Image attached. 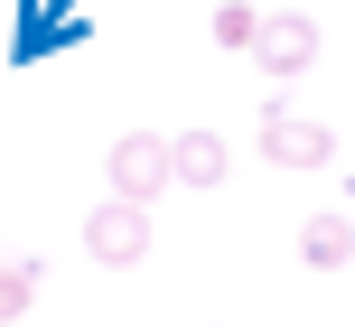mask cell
Returning <instances> with one entry per match:
<instances>
[{"label":"cell","instance_id":"obj_2","mask_svg":"<svg viewBox=\"0 0 355 327\" xmlns=\"http://www.w3.org/2000/svg\"><path fill=\"white\" fill-rule=\"evenodd\" d=\"M85 253L103 262V272H131V262L150 253V206H131V197H103L85 215Z\"/></svg>","mask_w":355,"mask_h":327},{"label":"cell","instance_id":"obj_7","mask_svg":"<svg viewBox=\"0 0 355 327\" xmlns=\"http://www.w3.org/2000/svg\"><path fill=\"white\" fill-rule=\"evenodd\" d=\"M252 37H262V10H252V0H225V10H215V47H243L252 56Z\"/></svg>","mask_w":355,"mask_h":327},{"label":"cell","instance_id":"obj_1","mask_svg":"<svg viewBox=\"0 0 355 327\" xmlns=\"http://www.w3.org/2000/svg\"><path fill=\"white\" fill-rule=\"evenodd\" d=\"M103 178H112V197L150 206V197H168V187H178V150L159 141V131H122V141L103 150Z\"/></svg>","mask_w":355,"mask_h":327},{"label":"cell","instance_id":"obj_5","mask_svg":"<svg viewBox=\"0 0 355 327\" xmlns=\"http://www.w3.org/2000/svg\"><path fill=\"white\" fill-rule=\"evenodd\" d=\"M300 262L309 272H346L355 262V215H309L300 224Z\"/></svg>","mask_w":355,"mask_h":327},{"label":"cell","instance_id":"obj_6","mask_svg":"<svg viewBox=\"0 0 355 327\" xmlns=\"http://www.w3.org/2000/svg\"><path fill=\"white\" fill-rule=\"evenodd\" d=\"M178 187H225V168H234V150L215 141V131H178Z\"/></svg>","mask_w":355,"mask_h":327},{"label":"cell","instance_id":"obj_3","mask_svg":"<svg viewBox=\"0 0 355 327\" xmlns=\"http://www.w3.org/2000/svg\"><path fill=\"white\" fill-rule=\"evenodd\" d=\"M252 66H262V75H281V85H290V75H309V66H318V19H309V10H262Z\"/></svg>","mask_w":355,"mask_h":327},{"label":"cell","instance_id":"obj_8","mask_svg":"<svg viewBox=\"0 0 355 327\" xmlns=\"http://www.w3.org/2000/svg\"><path fill=\"white\" fill-rule=\"evenodd\" d=\"M28 299H37V262H0V327L28 309Z\"/></svg>","mask_w":355,"mask_h":327},{"label":"cell","instance_id":"obj_4","mask_svg":"<svg viewBox=\"0 0 355 327\" xmlns=\"http://www.w3.org/2000/svg\"><path fill=\"white\" fill-rule=\"evenodd\" d=\"M262 159L271 168H327L337 159V141H327V122H309V112H262Z\"/></svg>","mask_w":355,"mask_h":327}]
</instances>
